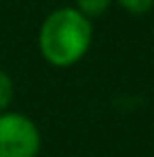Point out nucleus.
I'll return each instance as SVG.
<instances>
[{
    "instance_id": "obj_1",
    "label": "nucleus",
    "mask_w": 154,
    "mask_h": 157,
    "mask_svg": "<svg viewBox=\"0 0 154 157\" xmlns=\"http://www.w3.org/2000/svg\"><path fill=\"white\" fill-rule=\"evenodd\" d=\"M93 45V21L74 6L51 11L38 28L40 57L53 68L76 66Z\"/></svg>"
},
{
    "instance_id": "obj_2",
    "label": "nucleus",
    "mask_w": 154,
    "mask_h": 157,
    "mask_svg": "<svg viewBox=\"0 0 154 157\" xmlns=\"http://www.w3.org/2000/svg\"><path fill=\"white\" fill-rule=\"evenodd\" d=\"M42 134L36 121L19 110L0 113V157H38Z\"/></svg>"
},
{
    "instance_id": "obj_3",
    "label": "nucleus",
    "mask_w": 154,
    "mask_h": 157,
    "mask_svg": "<svg viewBox=\"0 0 154 157\" xmlns=\"http://www.w3.org/2000/svg\"><path fill=\"white\" fill-rule=\"evenodd\" d=\"M114 4V0H74V9L80 11L87 19H97L103 13H108V9Z\"/></svg>"
},
{
    "instance_id": "obj_4",
    "label": "nucleus",
    "mask_w": 154,
    "mask_h": 157,
    "mask_svg": "<svg viewBox=\"0 0 154 157\" xmlns=\"http://www.w3.org/2000/svg\"><path fill=\"white\" fill-rule=\"evenodd\" d=\"M15 100V81L0 66V113L9 110Z\"/></svg>"
},
{
    "instance_id": "obj_5",
    "label": "nucleus",
    "mask_w": 154,
    "mask_h": 157,
    "mask_svg": "<svg viewBox=\"0 0 154 157\" xmlns=\"http://www.w3.org/2000/svg\"><path fill=\"white\" fill-rule=\"evenodd\" d=\"M129 15H146L154 9V0H114Z\"/></svg>"
}]
</instances>
